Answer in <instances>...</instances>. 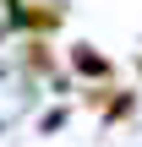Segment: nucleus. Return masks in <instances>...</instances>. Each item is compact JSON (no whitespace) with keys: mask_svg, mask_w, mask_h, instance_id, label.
<instances>
[{"mask_svg":"<svg viewBox=\"0 0 142 147\" xmlns=\"http://www.w3.org/2000/svg\"><path fill=\"white\" fill-rule=\"evenodd\" d=\"M71 65H77L82 76H109V60H104V55H93L88 44H77V49H71Z\"/></svg>","mask_w":142,"mask_h":147,"instance_id":"f257e3e1","label":"nucleus"}]
</instances>
